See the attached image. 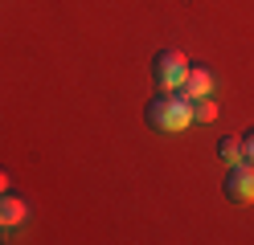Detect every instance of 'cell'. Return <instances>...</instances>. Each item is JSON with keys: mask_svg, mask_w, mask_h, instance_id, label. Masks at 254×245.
<instances>
[{"mask_svg": "<svg viewBox=\"0 0 254 245\" xmlns=\"http://www.w3.org/2000/svg\"><path fill=\"white\" fill-rule=\"evenodd\" d=\"M144 119H148L152 131H160V135H181V131L193 123V110H189V98H185L181 90H172V94L160 90V94L148 102Z\"/></svg>", "mask_w": 254, "mask_h": 245, "instance_id": "cell-1", "label": "cell"}, {"mask_svg": "<svg viewBox=\"0 0 254 245\" xmlns=\"http://www.w3.org/2000/svg\"><path fill=\"white\" fill-rule=\"evenodd\" d=\"M185 78H189V57L181 53V49H160V53L152 57V82H156V90H181L185 86Z\"/></svg>", "mask_w": 254, "mask_h": 245, "instance_id": "cell-2", "label": "cell"}, {"mask_svg": "<svg viewBox=\"0 0 254 245\" xmlns=\"http://www.w3.org/2000/svg\"><path fill=\"white\" fill-rule=\"evenodd\" d=\"M226 196L234 204H250L254 200V163L250 159L234 163V168L226 172Z\"/></svg>", "mask_w": 254, "mask_h": 245, "instance_id": "cell-3", "label": "cell"}, {"mask_svg": "<svg viewBox=\"0 0 254 245\" xmlns=\"http://www.w3.org/2000/svg\"><path fill=\"white\" fill-rule=\"evenodd\" d=\"M209 90H213V74L205 70V65H189V78H185L181 94L193 102V98H209Z\"/></svg>", "mask_w": 254, "mask_h": 245, "instance_id": "cell-4", "label": "cell"}, {"mask_svg": "<svg viewBox=\"0 0 254 245\" xmlns=\"http://www.w3.org/2000/svg\"><path fill=\"white\" fill-rule=\"evenodd\" d=\"M25 217H29V204L21 200V196L0 192V225H21Z\"/></svg>", "mask_w": 254, "mask_h": 245, "instance_id": "cell-5", "label": "cell"}, {"mask_svg": "<svg viewBox=\"0 0 254 245\" xmlns=\"http://www.w3.org/2000/svg\"><path fill=\"white\" fill-rule=\"evenodd\" d=\"M217 155L226 159L230 168H234V163H242V159H246V155H242V139H234V135H226V139H217Z\"/></svg>", "mask_w": 254, "mask_h": 245, "instance_id": "cell-6", "label": "cell"}, {"mask_svg": "<svg viewBox=\"0 0 254 245\" xmlns=\"http://www.w3.org/2000/svg\"><path fill=\"white\" fill-rule=\"evenodd\" d=\"M189 110H193V123H213V119H217L213 98H193V102H189Z\"/></svg>", "mask_w": 254, "mask_h": 245, "instance_id": "cell-7", "label": "cell"}, {"mask_svg": "<svg viewBox=\"0 0 254 245\" xmlns=\"http://www.w3.org/2000/svg\"><path fill=\"white\" fill-rule=\"evenodd\" d=\"M238 139H242V155H246V159L254 163V127L246 131V135H238Z\"/></svg>", "mask_w": 254, "mask_h": 245, "instance_id": "cell-8", "label": "cell"}, {"mask_svg": "<svg viewBox=\"0 0 254 245\" xmlns=\"http://www.w3.org/2000/svg\"><path fill=\"white\" fill-rule=\"evenodd\" d=\"M0 192H8V172L0 168Z\"/></svg>", "mask_w": 254, "mask_h": 245, "instance_id": "cell-9", "label": "cell"}, {"mask_svg": "<svg viewBox=\"0 0 254 245\" xmlns=\"http://www.w3.org/2000/svg\"><path fill=\"white\" fill-rule=\"evenodd\" d=\"M0 229H4V225H0Z\"/></svg>", "mask_w": 254, "mask_h": 245, "instance_id": "cell-10", "label": "cell"}]
</instances>
